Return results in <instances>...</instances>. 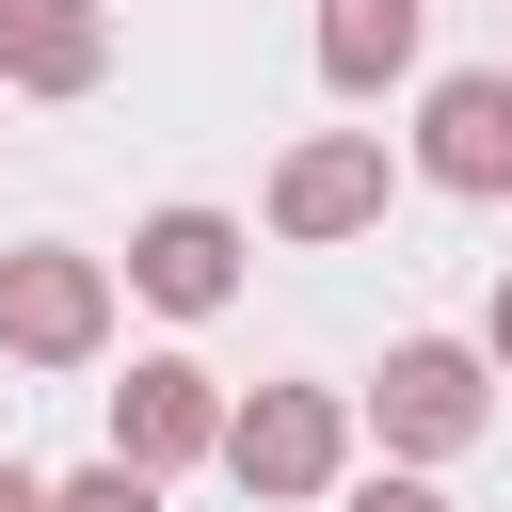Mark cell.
Segmentation results:
<instances>
[{"instance_id": "1", "label": "cell", "mask_w": 512, "mask_h": 512, "mask_svg": "<svg viewBox=\"0 0 512 512\" xmlns=\"http://www.w3.org/2000/svg\"><path fill=\"white\" fill-rule=\"evenodd\" d=\"M368 416H384L400 464H448V448L496 432V352H464V336H400L384 384H368Z\"/></svg>"}, {"instance_id": "2", "label": "cell", "mask_w": 512, "mask_h": 512, "mask_svg": "<svg viewBox=\"0 0 512 512\" xmlns=\"http://www.w3.org/2000/svg\"><path fill=\"white\" fill-rule=\"evenodd\" d=\"M0 352H16V368H96V352H112V256L16 240V256H0Z\"/></svg>"}, {"instance_id": "3", "label": "cell", "mask_w": 512, "mask_h": 512, "mask_svg": "<svg viewBox=\"0 0 512 512\" xmlns=\"http://www.w3.org/2000/svg\"><path fill=\"white\" fill-rule=\"evenodd\" d=\"M336 464H352V400L336 384H256L224 416V480L240 496H336Z\"/></svg>"}, {"instance_id": "4", "label": "cell", "mask_w": 512, "mask_h": 512, "mask_svg": "<svg viewBox=\"0 0 512 512\" xmlns=\"http://www.w3.org/2000/svg\"><path fill=\"white\" fill-rule=\"evenodd\" d=\"M384 128H304L288 160H272V240H368L384 224Z\"/></svg>"}, {"instance_id": "5", "label": "cell", "mask_w": 512, "mask_h": 512, "mask_svg": "<svg viewBox=\"0 0 512 512\" xmlns=\"http://www.w3.org/2000/svg\"><path fill=\"white\" fill-rule=\"evenodd\" d=\"M224 416H240V400H224L192 352H144V368L112 384V448H128V464H208V448H224Z\"/></svg>"}, {"instance_id": "6", "label": "cell", "mask_w": 512, "mask_h": 512, "mask_svg": "<svg viewBox=\"0 0 512 512\" xmlns=\"http://www.w3.org/2000/svg\"><path fill=\"white\" fill-rule=\"evenodd\" d=\"M416 176H432V192H512V64L432 80V112H416Z\"/></svg>"}, {"instance_id": "7", "label": "cell", "mask_w": 512, "mask_h": 512, "mask_svg": "<svg viewBox=\"0 0 512 512\" xmlns=\"http://www.w3.org/2000/svg\"><path fill=\"white\" fill-rule=\"evenodd\" d=\"M128 288L176 304V320L240 304V224H224V208H160V224H128Z\"/></svg>"}, {"instance_id": "8", "label": "cell", "mask_w": 512, "mask_h": 512, "mask_svg": "<svg viewBox=\"0 0 512 512\" xmlns=\"http://www.w3.org/2000/svg\"><path fill=\"white\" fill-rule=\"evenodd\" d=\"M0 80L16 96H96L112 80V16L96 0H0Z\"/></svg>"}, {"instance_id": "9", "label": "cell", "mask_w": 512, "mask_h": 512, "mask_svg": "<svg viewBox=\"0 0 512 512\" xmlns=\"http://www.w3.org/2000/svg\"><path fill=\"white\" fill-rule=\"evenodd\" d=\"M416 32H432V0H320V80L336 96H384L416 64Z\"/></svg>"}, {"instance_id": "10", "label": "cell", "mask_w": 512, "mask_h": 512, "mask_svg": "<svg viewBox=\"0 0 512 512\" xmlns=\"http://www.w3.org/2000/svg\"><path fill=\"white\" fill-rule=\"evenodd\" d=\"M48 512H160V464H80V480H48Z\"/></svg>"}, {"instance_id": "11", "label": "cell", "mask_w": 512, "mask_h": 512, "mask_svg": "<svg viewBox=\"0 0 512 512\" xmlns=\"http://www.w3.org/2000/svg\"><path fill=\"white\" fill-rule=\"evenodd\" d=\"M352 512H448L432 480H352Z\"/></svg>"}, {"instance_id": "12", "label": "cell", "mask_w": 512, "mask_h": 512, "mask_svg": "<svg viewBox=\"0 0 512 512\" xmlns=\"http://www.w3.org/2000/svg\"><path fill=\"white\" fill-rule=\"evenodd\" d=\"M480 352H496V368H512V272H496V304H480Z\"/></svg>"}, {"instance_id": "13", "label": "cell", "mask_w": 512, "mask_h": 512, "mask_svg": "<svg viewBox=\"0 0 512 512\" xmlns=\"http://www.w3.org/2000/svg\"><path fill=\"white\" fill-rule=\"evenodd\" d=\"M0 512H48V480H32V464H16V448H0Z\"/></svg>"}]
</instances>
